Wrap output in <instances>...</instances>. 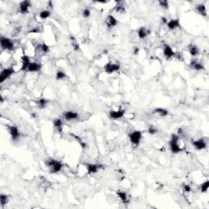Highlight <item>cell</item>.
<instances>
[{
    "label": "cell",
    "mask_w": 209,
    "mask_h": 209,
    "mask_svg": "<svg viewBox=\"0 0 209 209\" xmlns=\"http://www.w3.org/2000/svg\"><path fill=\"white\" fill-rule=\"evenodd\" d=\"M21 62H22V66L21 68V71H26L28 69L29 64H30V61H29V57L27 55L24 54L21 57Z\"/></svg>",
    "instance_id": "15"
},
{
    "label": "cell",
    "mask_w": 209,
    "mask_h": 209,
    "mask_svg": "<svg viewBox=\"0 0 209 209\" xmlns=\"http://www.w3.org/2000/svg\"><path fill=\"white\" fill-rule=\"evenodd\" d=\"M116 194L118 195V197L122 200V202L123 203H128L129 200H128V196L127 195L126 192H124V191H117Z\"/></svg>",
    "instance_id": "22"
},
{
    "label": "cell",
    "mask_w": 209,
    "mask_h": 209,
    "mask_svg": "<svg viewBox=\"0 0 209 209\" xmlns=\"http://www.w3.org/2000/svg\"><path fill=\"white\" fill-rule=\"evenodd\" d=\"M196 10L199 14L203 16H207V10H206V7L204 4H198V6L196 7Z\"/></svg>",
    "instance_id": "24"
},
{
    "label": "cell",
    "mask_w": 209,
    "mask_h": 209,
    "mask_svg": "<svg viewBox=\"0 0 209 209\" xmlns=\"http://www.w3.org/2000/svg\"><path fill=\"white\" fill-rule=\"evenodd\" d=\"M47 102H48V101L46 100V99H44V98H40L39 100H38V101H36V104L37 106H38V108L43 110V109H44L46 106H47Z\"/></svg>",
    "instance_id": "25"
},
{
    "label": "cell",
    "mask_w": 209,
    "mask_h": 209,
    "mask_svg": "<svg viewBox=\"0 0 209 209\" xmlns=\"http://www.w3.org/2000/svg\"><path fill=\"white\" fill-rule=\"evenodd\" d=\"M120 69V65L119 64H113L111 62H109L104 65V70L107 74H113V73L119 71Z\"/></svg>",
    "instance_id": "8"
},
{
    "label": "cell",
    "mask_w": 209,
    "mask_h": 209,
    "mask_svg": "<svg viewBox=\"0 0 209 209\" xmlns=\"http://www.w3.org/2000/svg\"><path fill=\"white\" fill-rule=\"evenodd\" d=\"M0 43H1V47L3 50L12 51L14 49V43L13 41L7 37L1 36L0 38Z\"/></svg>",
    "instance_id": "3"
},
{
    "label": "cell",
    "mask_w": 209,
    "mask_h": 209,
    "mask_svg": "<svg viewBox=\"0 0 209 209\" xmlns=\"http://www.w3.org/2000/svg\"><path fill=\"white\" fill-rule=\"evenodd\" d=\"M117 6H116V11L118 12H123L125 11V7H123V2H116Z\"/></svg>",
    "instance_id": "30"
},
{
    "label": "cell",
    "mask_w": 209,
    "mask_h": 209,
    "mask_svg": "<svg viewBox=\"0 0 209 209\" xmlns=\"http://www.w3.org/2000/svg\"><path fill=\"white\" fill-rule=\"evenodd\" d=\"M124 115H125V110L123 109H119V110H111L110 112V119L117 120L123 118Z\"/></svg>",
    "instance_id": "6"
},
{
    "label": "cell",
    "mask_w": 209,
    "mask_h": 209,
    "mask_svg": "<svg viewBox=\"0 0 209 209\" xmlns=\"http://www.w3.org/2000/svg\"><path fill=\"white\" fill-rule=\"evenodd\" d=\"M148 132H149V134H150V135H155V134L158 132V130L156 129L155 127H149V129H148Z\"/></svg>",
    "instance_id": "34"
},
{
    "label": "cell",
    "mask_w": 209,
    "mask_h": 209,
    "mask_svg": "<svg viewBox=\"0 0 209 209\" xmlns=\"http://www.w3.org/2000/svg\"><path fill=\"white\" fill-rule=\"evenodd\" d=\"M41 68H42V65L39 64V63H37V62H30L27 71H29V72H37V71H39Z\"/></svg>",
    "instance_id": "17"
},
{
    "label": "cell",
    "mask_w": 209,
    "mask_h": 209,
    "mask_svg": "<svg viewBox=\"0 0 209 209\" xmlns=\"http://www.w3.org/2000/svg\"><path fill=\"white\" fill-rule=\"evenodd\" d=\"M65 78H67V75L65 74V73L62 71V70H58L56 74V79L57 80H62L65 79Z\"/></svg>",
    "instance_id": "28"
},
{
    "label": "cell",
    "mask_w": 209,
    "mask_h": 209,
    "mask_svg": "<svg viewBox=\"0 0 209 209\" xmlns=\"http://www.w3.org/2000/svg\"><path fill=\"white\" fill-rule=\"evenodd\" d=\"M188 49H189V52H190V54L192 56V57H196L199 54V49L198 47L195 45V44H190L188 46Z\"/></svg>",
    "instance_id": "20"
},
{
    "label": "cell",
    "mask_w": 209,
    "mask_h": 209,
    "mask_svg": "<svg viewBox=\"0 0 209 209\" xmlns=\"http://www.w3.org/2000/svg\"><path fill=\"white\" fill-rule=\"evenodd\" d=\"M31 6V2L29 0H25L21 2V4L19 5V11L21 14H26L29 12V8Z\"/></svg>",
    "instance_id": "7"
},
{
    "label": "cell",
    "mask_w": 209,
    "mask_h": 209,
    "mask_svg": "<svg viewBox=\"0 0 209 209\" xmlns=\"http://www.w3.org/2000/svg\"><path fill=\"white\" fill-rule=\"evenodd\" d=\"M15 73V69L12 67H9V68H5L2 70L1 74H0V83H3L7 80V79H9L13 74Z\"/></svg>",
    "instance_id": "5"
},
{
    "label": "cell",
    "mask_w": 209,
    "mask_h": 209,
    "mask_svg": "<svg viewBox=\"0 0 209 209\" xmlns=\"http://www.w3.org/2000/svg\"><path fill=\"white\" fill-rule=\"evenodd\" d=\"M39 16L40 18L43 19V20L47 19L48 17H50L51 11H49V10H43L42 11H40Z\"/></svg>",
    "instance_id": "26"
},
{
    "label": "cell",
    "mask_w": 209,
    "mask_h": 209,
    "mask_svg": "<svg viewBox=\"0 0 209 209\" xmlns=\"http://www.w3.org/2000/svg\"><path fill=\"white\" fill-rule=\"evenodd\" d=\"M87 173L89 175L97 173L98 172V170H100L102 167L101 164H92V163H87Z\"/></svg>",
    "instance_id": "12"
},
{
    "label": "cell",
    "mask_w": 209,
    "mask_h": 209,
    "mask_svg": "<svg viewBox=\"0 0 209 209\" xmlns=\"http://www.w3.org/2000/svg\"><path fill=\"white\" fill-rule=\"evenodd\" d=\"M138 52H139V48H138V47H135L133 51V54L137 55L138 54Z\"/></svg>",
    "instance_id": "37"
},
{
    "label": "cell",
    "mask_w": 209,
    "mask_h": 209,
    "mask_svg": "<svg viewBox=\"0 0 209 209\" xmlns=\"http://www.w3.org/2000/svg\"><path fill=\"white\" fill-rule=\"evenodd\" d=\"M169 147L170 150L172 154H179L183 151V149L180 148L179 145V137L176 134L172 135L171 140L169 141Z\"/></svg>",
    "instance_id": "1"
},
{
    "label": "cell",
    "mask_w": 209,
    "mask_h": 209,
    "mask_svg": "<svg viewBox=\"0 0 209 209\" xmlns=\"http://www.w3.org/2000/svg\"><path fill=\"white\" fill-rule=\"evenodd\" d=\"M73 47H74V49L75 51L79 50V44L76 43V42H74V43H73Z\"/></svg>",
    "instance_id": "36"
},
{
    "label": "cell",
    "mask_w": 209,
    "mask_h": 209,
    "mask_svg": "<svg viewBox=\"0 0 209 209\" xmlns=\"http://www.w3.org/2000/svg\"><path fill=\"white\" fill-rule=\"evenodd\" d=\"M192 145L195 147V149L198 150H202L207 148V142L204 141V139H199L197 141H193L191 142Z\"/></svg>",
    "instance_id": "10"
},
{
    "label": "cell",
    "mask_w": 209,
    "mask_h": 209,
    "mask_svg": "<svg viewBox=\"0 0 209 209\" xmlns=\"http://www.w3.org/2000/svg\"><path fill=\"white\" fill-rule=\"evenodd\" d=\"M0 202H1V205L2 207H4L5 204H7L8 202V196L6 195H0Z\"/></svg>",
    "instance_id": "29"
},
{
    "label": "cell",
    "mask_w": 209,
    "mask_h": 209,
    "mask_svg": "<svg viewBox=\"0 0 209 209\" xmlns=\"http://www.w3.org/2000/svg\"><path fill=\"white\" fill-rule=\"evenodd\" d=\"M161 21H162V22L163 23V24H167V21L166 17H162V18H161Z\"/></svg>",
    "instance_id": "38"
},
{
    "label": "cell",
    "mask_w": 209,
    "mask_h": 209,
    "mask_svg": "<svg viewBox=\"0 0 209 209\" xmlns=\"http://www.w3.org/2000/svg\"><path fill=\"white\" fill-rule=\"evenodd\" d=\"M149 34H150V30L146 29L145 27H141V28H139V29L137 30V35H138V37H139L140 39H145Z\"/></svg>",
    "instance_id": "19"
},
{
    "label": "cell",
    "mask_w": 209,
    "mask_h": 209,
    "mask_svg": "<svg viewBox=\"0 0 209 209\" xmlns=\"http://www.w3.org/2000/svg\"><path fill=\"white\" fill-rule=\"evenodd\" d=\"M190 66L193 69L197 70V71H200V70H203V69H204V66H203L201 63L197 62L196 60H193V61L190 62Z\"/></svg>",
    "instance_id": "18"
},
{
    "label": "cell",
    "mask_w": 209,
    "mask_h": 209,
    "mask_svg": "<svg viewBox=\"0 0 209 209\" xmlns=\"http://www.w3.org/2000/svg\"><path fill=\"white\" fill-rule=\"evenodd\" d=\"M8 131H9V133L11 135V140L13 141H16L18 139L20 136H21V133L19 132L18 127L16 126H10L8 127Z\"/></svg>",
    "instance_id": "9"
},
{
    "label": "cell",
    "mask_w": 209,
    "mask_h": 209,
    "mask_svg": "<svg viewBox=\"0 0 209 209\" xmlns=\"http://www.w3.org/2000/svg\"><path fill=\"white\" fill-rule=\"evenodd\" d=\"M39 49L41 52H44V53H47V52L50 51V48H49V47H48V45L46 44V43L39 44Z\"/></svg>",
    "instance_id": "27"
},
{
    "label": "cell",
    "mask_w": 209,
    "mask_h": 209,
    "mask_svg": "<svg viewBox=\"0 0 209 209\" xmlns=\"http://www.w3.org/2000/svg\"><path fill=\"white\" fill-rule=\"evenodd\" d=\"M82 14H83V16L84 17V18H88L91 15L90 9H89V8H85V9H83Z\"/></svg>",
    "instance_id": "33"
},
{
    "label": "cell",
    "mask_w": 209,
    "mask_h": 209,
    "mask_svg": "<svg viewBox=\"0 0 209 209\" xmlns=\"http://www.w3.org/2000/svg\"><path fill=\"white\" fill-rule=\"evenodd\" d=\"M167 26L171 30H173V29L180 27V21H179V19H173V20H171L169 21H167Z\"/></svg>",
    "instance_id": "16"
},
{
    "label": "cell",
    "mask_w": 209,
    "mask_h": 209,
    "mask_svg": "<svg viewBox=\"0 0 209 209\" xmlns=\"http://www.w3.org/2000/svg\"><path fill=\"white\" fill-rule=\"evenodd\" d=\"M159 4L160 5V7H162L164 9H168V7H169L168 1H167V0H161V1H159Z\"/></svg>",
    "instance_id": "32"
},
{
    "label": "cell",
    "mask_w": 209,
    "mask_h": 209,
    "mask_svg": "<svg viewBox=\"0 0 209 209\" xmlns=\"http://www.w3.org/2000/svg\"><path fill=\"white\" fill-rule=\"evenodd\" d=\"M105 24L108 26L109 28H112V27H115L118 24V21L116 20V18L112 16V15H109L107 16V17L105 19Z\"/></svg>",
    "instance_id": "14"
},
{
    "label": "cell",
    "mask_w": 209,
    "mask_h": 209,
    "mask_svg": "<svg viewBox=\"0 0 209 209\" xmlns=\"http://www.w3.org/2000/svg\"><path fill=\"white\" fill-rule=\"evenodd\" d=\"M183 189H184V190L185 191V192H187V193H190L191 191V187L190 186V185H183Z\"/></svg>",
    "instance_id": "35"
},
{
    "label": "cell",
    "mask_w": 209,
    "mask_h": 209,
    "mask_svg": "<svg viewBox=\"0 0 209 209\" xmlns=\"http://www.w3.org/2000/svg\"><path fill=\"white\" fill-rule=\"evenodd\" d=\"M63 118L67 121H72L79 118V115L74 111H65L63 113Z\"/></svg>",
    "instance_id": "11"
},
{
    "label": "cell",
    "mask_w": 209,
    "mask_h": 209,
    "mask_svg": "<svg viewBox=\"0 0 209 209\" xmlns=\"http://www.w3.org/2000/svg\"><path fill=\"white\" fill-rule=\"evenodd\" d=\"M163 55L167 59H170L176 56V52L172 50V48L170 47L168 44H165L163 47Z\"/></svg>",
    "instance_id": "13"
},
{
    "label": "cell",
    "mask_w": 209,
    "mask_h": 209,
    "mask_svg": "<svg viewBox=\"0 0 209 209\" xmlns=\"http://www.w3.org/2000/svg\"><path fill=\"white\" fill-rule=\"evenodd\" d=\"M153 114H156V115H159L160 117H166L168 115V110L166 109L163 108H156L153 110Z\"/></svg>",
    "instance_id": "21"
},
{
    "label": "cell",
    "mask_w": 209,
    "mask_h": 209,
    "mask_svg": "<svg viewBox=\"0 0 209 209\" xmlns=\"http://www.w3.org/2000/svg\"><path fill=\"white\" fill-rule=\"evenodd\" d=\"M53 126L57 130L58 132H62V127H63V123H62V120L61 119H56L53 121Z\"/></svg>",
    "instance_id": "23"
},
{
    "label": "cell",
    "mask_w": 209,
    "mask_h": 209,
    "mask_svg": "<svg viewBox=\"0 0 209 209\" xmlns=\"http://www.w3.org/2000/svg\"><path fill=\"white\" fill-rule=\"evenodd\" d=\"M46 165L48 167L51 173L59 172L60 171H62V167H63V163L62 162L52 159L47 160L46 162Z\"/></svg>",
    "instance_id": "2"
},
{
    "label": "cell",
    "mask_w": 209,
    "mask_h": 209,
    "mask_svg": "<svg viewBox=\"0 0 209 209\" xmlns=\"http://www.w3.org/2000/svg\"><path fill=\"white\" fill-rule=\"evenodd\" d=\"M209 188V181L208 180H206L204 183H203L201 185V187H200V190H201V192L202 193H205L208 191Z\"/></svg>",
    "instance_id": "31"
},
{
    "label": "cell",
    "mask_w": 209,
    "mask_h": 209,
    "mask_svg": "<svg viewBox=\"0 0 209 209\" xmlns=\"http://www.w3.org/2000/svg\"><path fill=\"white\" fill-rule=\"evenodd\" d=\"M141 138H142V132L141 131H133L132 132L129 134L130 141L134 145H138L141 142Z\"/></svg>",
    "instance_id": "4"
}]
</instances>
